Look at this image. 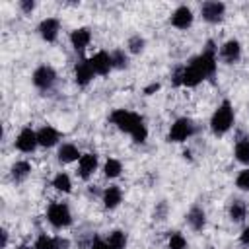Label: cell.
Returning <instances> with one entry per match:
<instances>
[{"mask_svg":"<svg viewBox=\"0 0 249 249\" xmlns=\"http://www.w3.org/2000/svg\"><path fill=\"white\" fill-rule=\"evenodd\" d=\"M109 119H111V123H113L119 130L130 134L136 144L146 142V138H148V128H146V124H144V119H142L138 113L128 111V109H115Z\"/></svg>","mask_w":249,"mask_h":249,"instance_id":"cell-1","label":"cell"},{"mask_svg":"<svg viewBox=\"0 0 249 249\" xmlns=\"http://www.w3.org/2000/svg\"><path fill=\"white\" fill-rule=\"evenodd\" d=\"M233 107L230 101H222L218 105V109L212 113V119H210V130L216 134V136H222L226 134L231 124H233Z\"/></svg>","mask_w":249,"mask_h":249,"instance_id":"cell-2","label":"cell"},{"mask_svg":"<svg viewBox=\"0 0 249 249\" xmlns=\"http://www.w3.org/2000/svg\"><path fill=\"white\" fill-rule=\"evenodd\" d=\"M189 62L204 76V80H206V78H212V76L216 74V47H214V43L208 41V43H206V49H204L200 54L193 56Z\"/></svg>","mask_w":249,"mask_h":249,"instance_id":"cell-3","label":"cell"},{"mask_svg":"<svg viewBox=\"0 0 249 249\" xmlns=\"http://www.w3.org/2000/svg\"><path fill=\"white\" fill-rule=\"evenodd\" d=\"M47 220L58 230L68 228L72 224V214H70L68 204L66 202H51L47 208Z\"/></svg>","mask_w":249,"mask_h":249,"instance_id":"cell-4","label":"cell"},{"mask_svg":"<svg viewBox=\"0 0 249 249\" xmlns=\"http://www.w3.org/2000/svg\"><path fill=\"white\" fill-rule=\"evenodd\" d=\"M193 134H195V123L187 117H181L171 124V128L167 132V140L169 142H185Z\"/></svg>","mask_w":249,"mask_h":249,"instance_id":"cell-5","label":"cell"},{"mask_svg":"<svg viewBox=\"0 0 249 249\" xmlns=\"http://www.w3.org/2000/svg\"><path fill=\"white\" fill-rule=\"evenodd\" d=\"M31 78H33V86H35L37 89H41V91H49V89L54 86V82H56V72H54L53 66L43 64V66L35 68V72H33Z\"/></svg>","mask_w":249,"mask_h":249,"instance_id":"cell-6","label":"cell"},{"mask_svg":"<svg viewBox=\"0 0 249 249\" xmlns=\"http://www.w3.org/2000/svg\"><path fill=\"white\" fill-rule=\"evenodd\" d=\"M16 148L19 150V152H23V154H31L37 146H39V142H37V132L31 128V126H25V128H21L19 130V134L16 136Z\"/></svg>","mask_w":249,"mask_h":249,"instance_id":"cell-7","label":"cell"},{"mask_svg":"<svg viewBox=\"0 0 249 249\" xmlns=\"http://www.w3.org/2000/svg\"><path fill=\"white\" fill-rule=\"evenodd\" d=\"M200 14H202V19L208 21V23H218L222 21L224 14H226V4L224 2H216V0H210V2H204L200 6Z\"/></svg>","mask_w":249,"mask_h":249,"instance_id":"cell-8","label":"cell"},{"mask_svg":"<svg viewBox=\"0 0 249 249\" xmlns=\"http://www.w3.org/2000/svg\"><path fill=\"white\" fill-rule=\"evenodd\" d=\"M89 64L93 68L95 74L99 76H107L113 68V62H111V53H105V51H97L93 56H89Z\"/></svg>","mask_w":249,"mask_h":249,"instance_id":"cell-9","label":"cell"},{"mask_svg":"<svg viewBox=\"0 0 249 249\" xmlns=\"http://www.w3.org/2000/svg\"><path fill=\"white\" fill-rule=\"evenodd\" d=\"M37 31H39V35H41V39H43V41L53 43V41L58 37V31H60V21H58L56 18H45V19L39 23Z\"/></svg>","mask_w":249,"mask_h":249,"instance_id":"cell-10","label":"cell"},{"mask_svg":"<svg viewBox=\"0 0 249 249\" xmlns=\"http://www.w3.org/2000/svg\"><path fill=\"white\" fill-rule=\"evenodd\" d=\"M93 76H95V72H93V68L89 64V58H82V60L76 62V66H74V80H76L78 86H88L93 80Z\"/></svg>","mask_w":249,"mask_h":249,"instance_id":"cell-11","label":"cell"},{"mask_svg":"<svg viewBox=\"0 0 249 249\" xmlns=\"http://www.w3.org/2000/svg\"><path fill=\"white\" fill-rule=\"evenodd\" d=\"M193 10L189 6H179L173 14H171V25L177 27V29H189L193 25Z\"/></svg>","mask_w":249,"mask_h":249,"instance_id":"cell-12","label":"cell"},{"mask_svg":"<svg viewBox=\"0 0 249 249\" xmlns=\"http://www.w3.org/2000/svg\"><path fill=\"white\" fill-rule=\"evenodd\" d=\"M97 169V156L95 154H82V158L78 160V175L82 179H89Z\"/></svg>","mask_w":249,"mask_h":249,"instance_id":"cell-13","label":"cell"},{"mask_svg":"<svg viewBox=\"0 0 249 249\" xmlns=\"http://www.w3.org/2000/svg\"><path fill=\"white\" fill-rule=\"evenodd\" d=\"M220 54H222L224 62H228V64L237 62L239 56H241V45H239V41H237V39L226 41V43L222 45V49H220Z\"/></svg>","mask_w":249,"mask_h":249,"instance_id":"cell-14","label":"cell"},{"mask_svg":"<svg viewBox=\"0 0 249 249\" xmlns=\"http://www.w3.org/2000/svg\"><path fill=\"white\" fill-rule=\"evenodd\" d=\"M60 140V134H58V130L56 128H53V126H41L39 130H37V142H39V146H43V148H53L56 142Z\"/></svg>","mask_w":249,"mask_h":249,"instance_id":"cell-15","label":"cell"},{"mask_svg":"<svg viewBox=\"0 0 249 249\" xmlns=\"http://www.w3.org/2000/svg\"><path fill=\"white\" fill-rule=\"evenodd\" d=\"M91 41V31L88 27H78L70 33V43L76 51H84Z\"/></svg>","mask_w":249,"mask_h":249,"instance_id":"cell-16","label":"cell"},{"mask_svg":"<svg viewBox=\"0 0 249 249\" xmlns=\"http://www.w3.org/2000/svg\"><path fill=\"white\" fill-rule=\"evenodd\" d=\"M101 196H103L105 208H107V210H113V208H117V206L121 204V200H123V191H121V187L111 185V187H107V189L103 191Z\"/></svg>","mask_w":249,"mask_h":249,"instance_id":"cell-17","label":"cell"},{"mask_svg":"<svg viewBox=\"0 0 249 249\" xmlns=\"http://www.w3.org/2000/svg\"><path fill=\"white\" fill-rule=\"evenodd\" d=\"M187 224H189L195 231L204 230V226H206V214H204V210H202L200 206H193V208L187 212Z\"/></svg>","mask_w":249,"mask_h":249,"instance_id":"cell-18","label":"cell"},{"mask_svg":"<svg viewBox=\"0 0 249 249\" xmlns=\"http://www.w3.org/2000/svg\"><path fill=\"white\" fill-rule=\"evenodd\" d=\"M56 156H58V161H60V163H72V161H76V160L82 158L78 146H74V144H70V142H64V144L58 148V154H56Z\"/></svg>","mask_w":249,"mask_h":249,"instance_id":"cell-19","label":"cell"},{"mask_svg":"<svg viewBox=\"0 0 249 249\" xmlns=\"http://www.w3.org/2000/svg\"><path fill=\"white\" fill-rule=\"evenodd\" d=\"M29 173H31V163L25 161V160H19V161H16V163L12 165V179H14L16 183L25 181V179L29 177Z\"/></svg>","mask_w":249,"mask_h":249,"instance_id":"cell-20","label":"cell"},{"mask_svg":"<svg viewBox=\"0 0 249 249\" xmlns=\"http://www.w3.org/2000/svg\"><path fill=\"white\" fill-rule=\"evenodd\" d=\"M107 245L109 249H126V233L121 231V230H115L107 235Z\"/></svg>","mask_w":249,"mask_h":249,"instance_id":"cell-21","label":"cell"},{"mask_svg":"<svg viewBox=\"0 0 249 249\" xmlns=\"http://www.w3.org/2000/svg\"><path fill=\"white\" fill-rule=\"evenodd\" d=\"M233 156L239 163H249V138L237 140V144L233 148Z\"/></svg>","mask_w":249,"mask_h":249,"instance_id":"cell-22","label":"cell"},{"mask_svg":"<svg viewBox=\"0 0 249 249\" xmlns=\"http://www.w3.org/2000/svg\"><path fill=\"white\" fill-rule=\"evenodd\" d=\"M53 187H54L56 191H60V193H70V191H72V181H70L68 173H64V171L56 173V175L53 177Z\"/></svg>","mask_w":249,"mask_h":249,"instance_id":"cell-23","label":"cell"},{"mask_svg":"<svg viewBox=\"0 0 249 249\" xmlns=\"http://www.w3.org/2000/svg\"><path fill=\"white\" fill-rule=\"evenodd\" d=\"M121 171H123V163H121L119 160H115V158H109V160L105 161V165H103V173H105L107 179L119 177Z\"/></svg>","mask_w":249,"mask_h":249,"instance_id":"cell-24","label":"cell"},{"mask_svg":"<svg viewBox=\"0 0 249 249\" xmlns=\"http://www.w3.org/2000/svg\"><path fill=\"white\" fill-rule=\"evenodd\" d=\"M245 216H247V206H245V202H243V200H233V202L230 204V218H231L233 222H241V220H245Z\"/></svg>","mask_w":249,"mask_h":249,"instance_id":"cell-25","label":"cell"},{"mask_svg":"<svg viewBox=\"0 0 249 249\" xmlns=\"http://www.w3.org/2000/svg\"><path fill=\"white\" fill-rule=\"evenodd\" d=\"M111 62H113V68L123 70V68L128 66V56H126V53L123 49H117V51L111 53Z\"/></svg>","mask_w":249,"mask_h":249,"instance_id":"cell-26","label":"cell"},{"mask_svg":"<svg viewBox=\"0 0 249 249\" xmlns=\"http://www.w3.org/2000/svg\"><path fill=\"white\" fill-rule=\"evenodd\" d=\"M144 45H146V41H144V37H140V35H132V37L128 39V43H126V47H128V51H130L132 54L142 53V51H144Z\"/></svg>","mask_w":249,"mask_h":249,"instance_id":"cell-27","label":"cell"},{"mask_svg":"<svg viewBox=\"0 0 249 249\" xmlns=\"http://www.w3.org/2000/svg\"><path fill=\"white\" fill-rule=\"evenodd\" d=\"M167 247H169V249H187V239H185V235L179 233V231L171 233V235H169V241H167Z\"/></svg>","mask_w":249,"mask_h":249,"instance_id":"cell-28","label":"cell"},{"mask_svg":"<svg viewBox=\"0 0 249 249\" xmlns=\"http://www.w3.org/2000/svg\"><path fill=\"white\" fill-rule=\"evenodd\" d=\"M33 249H54V237H51V235H47V233H41V235L35 239Z\"/></svg>","mask_w":249,"mask_h":249,"instance_id":"cell-29","label":"cell"},{"mask_svg":"<svg viewBox=\"0 0 249 249\" xmlns=\"http://www.w3.org/2000/svg\"><path fill=\"white\" fill-rule=\"evenodd\" d=\"M235 187L241 191H249V169H243L235 177Z\"/></svg>","mask_w":249,"mask_h":249,"instance_id":"cell-30","label":"cell"},{"mask_svg":"<svg viewBox=\"0 0 249 249\" xmlns=\"http://www.w3.org/2000/svg\"><path fill=\"white\" fill-rule=\"evenodd\" d=\"M19 8H21L25 14H31V12L35 10V2H33V0H21V2H19Z\"/></svg>","mask_w":249,"mask_h":249,"instance_id":"cell-31","label":"cell"},{"mask_svg":"<svg viewBox=\"0 0 249 249\" xmlns=\"http://www.w3.org/2000/svg\"><path fill=\"white\" fill-rule=\"evenodd\" d=\"M89 249H109V245H107V241H105V239H99V237H95V239L91 241Z\"/></svg>","mask_w":249,"mask_h":249,"instance_id":"cell-32","label":"cell"},{"mask_svg":"<svg viewBox=\"0 0 249 249\" xmlns=\"http://www.w3.org/2000/svg\"><path fill=\"white\" fill-rule=\"evenodd\" d=\"M70 247V241L64 239V237H54V249H68Z\"/></svg>","mask_w":249,"mask_h":249,"instance_id":"cell-33","label":"cell"},{"mask_svg":"<svg viewBox=\"0 0 249 249\" xmlns=\"http://www.w3.org/2000/svg\"><path fill=\"white\" fill-rule=\"evenodd\" d=\"M239 241H241L243 245H247V247H249V226H245V228H243V231L239 233Z\"/></svg>","mask_w":249,"mask_h":249,"instance_id":"cell-34","label":"cell"},{"mask_svg":"<svg viewBox=\"0 0 249 249\" xmlns=\"http://www.w3.org/2000/svg\"><path fill=\"white\" fill-rule=\"evenodd\" d=\"M158 89H160V84H158V82H154V84H150V86H146V88H144V93H146V95H152V93H154V91H158Z\"/></svg>","mask_w":249,"mask_h":249,"instance_id":"cell-35","label":"cell"},{"mask_svg":"<svg viewBox=\"0 0 249 249\" xmlns=\"http://www.w3.org/2000/svg\"><path fill=\"white\" fill-rule=\"evenodd\" d=\"M163 212H165V202H161V204L154 210V216H156L158 220H163Z\"/></svg>","mask_w":249,"mask_h":249,"instance_id":"cell-36","label":"cell"},{"mask_svg":"<svg viewBox=\"0 0 249 249\" xmlns=\"http://www.w3.org/2000/svg\"><path fill=\"white\" fill-rule=\"evenodd\" d=\"M6 245H8V231L2 230V249H6Z\"/></svg>","mask_w":249,"mask_h":249,"instance_id":"cell-37","label":"cell"},{"mask_svg":"<svg viewBox=\"0 0 249 249\" xmlns=\"http://www.w3.org/2000/svg\"><path fill=\"white\" fill-rule=\"evenodd\" d=\"M19 249H29V247H23V245H21V247H19Z\"/></svg>","mask_w":249,"mask_h":249,"instance_id":"cell-38","label":"cell"}]
</instances>
